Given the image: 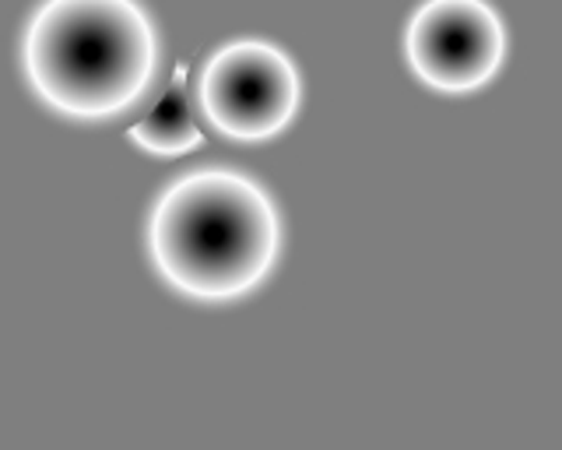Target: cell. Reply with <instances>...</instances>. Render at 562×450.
<instances>
[{
    "instance_id": "cell-1",
    "label": "cell",
    "mask_w": 562,
    "mask_h": 450,
    "mask_svg": "<svg viewBox=\"0 0 562 450\" xmlns=\"http://www.w3.org/2000/svg\"><path fill=\"white\" fill-rule=\"evenodd\" d=\"M278 212L263 190L233 169H198L158 198L148 244L158 271L201 300L254 289L278 254Z\"/></svg>"
},
{
    "instance_id": "cell-2",
    "label": "cell",
    "mask_w": 562,
    "mask_h": 450,
    "mask_svg": "<svg viewBox=\"0 0 562 450\" xmlns=\"http://www.w3.org/2000/svg\"><path fill=\"white\" fill-rule=\"evenodd\" d=\"M32 89L70 116H113L155 67V32L137 0H43L25 29Z\"/></svg>"
},
{
    "instance_id": "cell-3",
    "label": "cell",
    "mask_w": 562,
    "mask_h": 450,
    "mask_svg": "<svg viewBox=\"0 0 562 450\" xmlns=\"http://www.w3.org/2000/svg\"><path fill=\"white\" fill-rule=\"evenodd\" d=\"M295 102L299 75L271 43H228L204 64L201 106L211 124L243 142H260L281 131L295 113Z\"/></svg>"
},
{
    "instance_id": "cell-4",
    "label": "cell",
    "mask_w": 562,
    "mask_h": 450,
    "mask_svg": "<svg viewBox=\"0 0 562 450\" xmlns=\"http://www.w3.org/2000/svg\"><path fill=\"white\" fill-rule=\"evenodd\" d=\"M503 22L485 0H426L408 22L412 67L436 89H474L499 67Z\"/></svg>"
},
{
    "instance_id": "cell-5",
    "label": "cell",
    "mask_w": 562,
    "mask_h": 450,
    "mask_svg": "<svg viewBox=\"0 0 562 450\" xmlns=\"http://www.w3.org/2000/svg\"><path fill=\"white\" fill-rule=\"evenodd\" d=\"M131 137L151 151H187L204 142L198 124V106H193V92L187 81V64L176 67L169 89L131 127Z\"/></svg>"
}]
</instances>
